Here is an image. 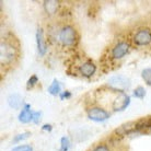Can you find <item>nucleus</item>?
<instances>
[{
    "instance_id": "f257e3e1",
    "label": "nucleus",
    "mask_w": 151,
    "mask_h": 151,
    "mask_svg": "<svg viewBox=\"0 0 151 151\" xmlns=\"http://www.w3.org/2000/svg\"><path fill=\"white\" fill-rule=\"evenodd\" d=\"M18 56V50L10 42H1L0 45V61L2 66L11 65Z\"/></svg>"
},
{
    "instance_id": "f03ea898",
    "label": "nucleus",
    "mask_w": 151,
    "mask_h": 151,
    "mask_svg": "<svg viewBox=\"0 0 151 151\" xmlns=\"http://www.w3.org/2000/svg\"><path fill=\"white\" fill-rule=\"evenodd\" d=\"M59 41L64 46L70 47L73 46L78 41V35H77V31L72 25L67 24L64 25L59 31V34H58Z\"/></svg>"
},
{
    "instance_id": "7ed1b4c3",
    "label": "nucleus",
    "mask_w": 151,
    "mask_h": 151,
    "mask_svg": "<svg viewBox=\"0 0 151 151\" xmlns=\"http://www.w3.org/2000/svg\"><path fill=\"white\" fill-rule=\"evenodd\" d=\"M107 87L122 93L130 88V80L123 75L113 76L107 80Z\"/></svg>"
},
{
    "instance_id": "20e7f679",
    "label": "nucleus",
    "mask_w": 151,
    "mask_h": 151,
    "mask_svg": "<svg viewBox=\"0 0 151 151\" xmlns=\"http://www.w3.org/2000/svg\"><path fill=\"white\" fill-rule=\"evenodd\" d=\"M132 42L137 46H147L151 43V29L140 27L132 36Z\"/></svg>"
},
{
    "instance_id": "39448f33",
    "label": "nucleus",
    "mask_w": 151,
    "mask_h": 151,
    "mask_svg": "<svg viewBox=\"0 0 151 151\" xmlns=\"http://www.w3.org/2000/svg\"><path fill=\"white\" fill-rule=\"evenodd\" d=\"M129 49H130V45H129L128 42L126 41L117 42L116 44L113 46L112 50H111V57L113 59H115V60L122 59L123 57H125L128 54Z\"/></svg>"
},
{
    "instance_id": "423d86ee",
    "label": "nucleus",
    "mask_w": 151,
    "mask_h": 151,
    "mask_svg": "<svg viewBox=\"0 0 151 151\" xmlns=\"http://www.w3.org/2000/svg\"><path fill=\"white\" fill-rule=\"evenodd\" d=\"M110 116V113L106 110H104L103 107H100V106H93V107L88 110V117H89V119L93 122L101 123V122L109 119Z\"/></svg>"
},
{
    "instance_id": "0eeeda50",
    "label": "nucleus",
    "mask_w": 151,
    "mask_h": 151,
    "mask_svg": "<svg viewBox=\"0 0 151 151\" xmlns=\"http://www.w3.org/2000/svg\"><path fill=\"white\" fill-rule=\"evenodd\" d=\"M129 104H130L129 95L126 94L125 92H122V93H119L116 98L114 99L112 107H113V110L115 112H121V111H124L125 109H127Z\"/></svg>"
},
{
    "instance_id": "6e6552de",
    "label": "nucleus",
    "mask_w": 151,
    "mask_h": 151,
    "mask_svg": "<svg viewBox=\"0 0 151 151\" xmlns=\"http://www.w3.org/2000/svg\"><path fill=\"white\" fill-rule=\"evenodd\" d=\"M96 71V65L92 60H87L79 67V73L84 78H91Z\"/></svg>"
},
{
    "instance_id": "1a4fd4ad",
    "label": "nucleus",
    "mask_w": 151,
    "mask_h": 151,
    "mask_svg": "<svg viewBox=\"0 0 151 151\" xmlns=\"http://www.w3.org/2000/svg\"><path fill=\"white\" fill-rule=\"evenodd\" d=\"M36 44H37V52L41 56H44L47 52V44H46L45 37H44V32L41 27L36 31Z\"/></svg>"
},
{
    "instance_id": "9d476101",
    "label": "nucleus",
    "mask_w": 151,
    "mask_h": 151,
    "mask_svg": "<svg viewBox=\"0 0 151 151\" xmlns=\"http://www.w3.org/2000/svg\"><path fill=\"white\" fill-rule=\"evenodd\" d=\"M132 132H136V122H128L126 124H123L119 128L116 129V134L119 136L130 135Z\"/></svg>"
},
{
    "instance_id": "9b49d317",
    "label": "nucleus",
    "mask_w": 151,
    "mask_h": 151,
    "mask_svg": "<svg viewBox=\"0 0 151 151\" xmlns=\"http://www.w3.org/2000/svg\"><path fill=\"white\" fill-rule=\"evenodd\" d=\"M32 117H33V112L31 111V105L25 104L24 107L22 109V111L20 112L18 119L23 124H27V123L32 122Z\"/></svg>"
},
{
    "instance_id": "f8f14e48",
    "label": "nucleus",
    "mask_w": 151,
    "mask_h": 151,
    "mask_svg": "<svg viewBox=\"0 0 151 151\" xmlns=\"http://www.w3.org/2000/svg\"><path fill=\"white\" fill-rule=\"evenodd\" d=\"M44 10L48 15H54L56 14L58 9H59V2L56 0H46L43 4Z\"/></svg>"
},
{
    "instance_id": "ddd939ff",
    "label": "nucleus",
    "mask_w": 151,
    "mask_h": 151,
    "mask_svg": "<svg viewBox=\"0 0 151 151\" xmlns=\"http://www.w3.org/2000/svg\"><path fill=\"white\" fill-rule=\"evenodd\" d=\"M148 129H151V117L136 121V132H146Z\"/></svg>"
},
{
    "instance_id": "4468645a",
    "label": "nucleus",
    "mask_w": 151,
    "mask_h": 151,
    "mask_svg": "<svg viewBox=\"0 0 151 151\" xmlns=\"http://www.w3.org/2000/svg\"><path fill=\"white\" fill-rule=\"evenodd\" d=\"M8 104L11 106L12 109L18 110L22 104V96L18 93H13L8 96Z\"/></svg>"
},
{
    "instance_id": "2eb2a0df",
    "label": "nucleus",
    "mask_w": 151,
    "mask_h": 151,
    "mask_svg": "<svg viewBox=\"0 0 151 151\" xmlns=\"http://www.w3.org/2000/svg\"><path fill=\"white\" fill-rule=\"evenodd\" d=\"M60 92H61L60 83H59L58 80L54 79L52 84L48 87V93L54 95V96H56V95H60Z\"/></svg>"
},
{
    "instance_id": "dca6fc26",
    "label": "nucleus",
    "mask_w": 151,
    "mask_h": 151,
    "mask_svg": "<svg viewBox=\"0 0 151 151\" xmlns=\"http://www.w3.org/2000/svg\"><path fill=\"white\" fill-rule=\"evenodd\" d=\"M141 77L148 86H151V68H146L141 71Z\"/></svg>"
},
{
    "instance_id": "f3484780",
    "label": "nucleus",
    "mask_w": 151,
    "mask_h": 151,
    "mask_svg": "<svg viewBox=\"0 0 151 151\" xmlns=\"http://www.w3.org/2000/svg\"><path fill=\"white\" fill-rule=\"evenodd\" d=\"M146 93L147 92H146V89L144 87H137L132 92V95L137 99H144L146 96Z\"/></svg>"
},
{
    "instance_id": "a211bd4d",
    "label": "nucleus",
    "mask_w": 151,
    "mask_h": 151,
    "mask_svg": "<svg viewBox=\"0 0 151 151\" xmlns=\"http://www.w3.org/2000/svg\"><path fill=\"white\" fill-rule=\"evenodd\" d=\"M29 137H31V132H22V134H19V135H15L14 138L12 139V142H13V144H18V142L22 141V140L27 139Z\"/></svg>"
},
{
    "instance_id": "6ab92c4d",
    "label": "nucleus",
    "mask_w": 151,
    "mask_h": 151,
    "mask_svg": "<svg viewBox=\"0 0 151 151\" xmlns=\"http://www.w3.org/2000/svg\"><path fill=\"white\" fill-rule=\"evenodd\" d=\"M69 148H70V141H69V138L68 137H61L59 151H68Z\"/></svg>"
},
{
    "instance_id": "aec40b11",
    "label": "nucleus",
    "mask_w": 151,
    "mask_h": 151,
    "mask_svg": "<svg viewBox=\"0 0 151 151\" xmlns=\"http://www.w3.org/2000/svg\"><path fill=\"white\" fill-rule=\"evenodd\" d=\"M38 82V77L36 75H33L31 76L29 80H27V89H31V88H33L34 86H36V83Z\"/></svg>"
},
{
    "instance_id": "412c9836",
    "label": "nucleus",
    "mask_w": 151,
    "mask_h": 151,
    "mask_svg": "<svg viewBox=\"0 0 151 151\" xmlns=\"http://www.w3.org/2000/svg\"><path fill=\"white\" fill-rule=\"evenodd\" d=\"M12 151H33V148L30 145H22V146H18L12 149Z\"/></svg>"
},
{
    "instance_id": "4be33fe9",
    "label": "nucleus",
    "mask_w": 151,
    "mask_h": 151,
    "mask_svg": "<svg viewBox=\"0 0 151 151\" xmlns=\"http://www.w3.org/2000/svg\"><path fill=\"white\" fill-rule=\"evenodd\" d=\"M92 151H111V149H110V147H109L107 145L99 144V145H96L93 149H92Z\"/></svg>"
},
{
    "instance_id": "5701e85b",
    "label": "nucleus",
    "mask_w": 151,
    "mask_h": 151,
    "mask_svg": "<svg viewBox=\"0 0 151 151\" xmlns=\"http://www.w3.org/2000/svg\"><path fill=\"white\" fill-rule=\"evenodd\" d=\"M42 119V113L41 112H33V117H32V122L34 124H40Z\"/></svg>"
},
{
    "instance_id": "b1692460",
    "label": "nucleus",
    "mask_w": 151,
    "mask_h": 151,
    "mask_svg": "<svg viewBox=\"0 0 151 151\" xmlns=\"http://www.w3.org/2000/svg\"><path fill=\"white\" fill-rule=\"evenodd\" d=\"M71 96V93L68 92V91H65L63 93H60V99L61 100H66V99H69Z\"/></svg>"
},
{
    "instance_id": "393cba45",
    "label": "nucleus",
    "mask_w": 151,
    "mask_h": 151,
    "mask_svg": "<svg viewBox=\"0 0 151 151\" xmlns=\"http://www.w3.org/2000/svg\"><path fill=\"white\" fill-rule=\"evenodd\" d=\"M42 129H43V130H46V132H52V129H53V127H52V125L46 124V125H44V126L42 127Z\"/></svg>"
}]
</instances>
